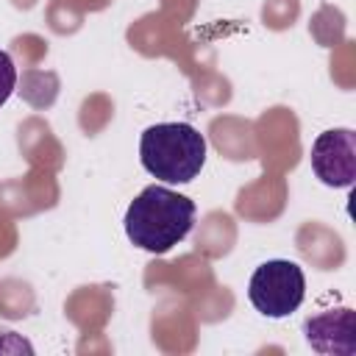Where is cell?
I'll return each mask as SVG.
<instances>
[{
	"mask_svg": "<svg viewBox=\"0 0 356 356\" xmlns=\"http://www.w3.org/2000/svg\"><path fill=\"white\" fill-rule=\"evenodd\" d=\"M14 86H17V67L11 56L0 50V106H6V100L14 95Z\"/></svg>",
	"mask_w": 356,
	"mask_h": 356,
	"instance_id": "8992f818",
	"label": "cell"
},
{
	"mask_svg": "<svg viewBox=\"0 0 356 356\" xmlns=\"http://www.w3.org/2000/svg\"><path fill=\"white\" fill-rule=\"evenodd\" d=\"M303 334L317 353H356V314L348 306L312 314L303 323Z\"/></svg>",
	"mask_w": 356,
	"mask_h": 356,
	"instance_id": "5b68a950",
	"label": "cell"
},
{
	"mask_svg": "<svg viewBox=\"0 0 356 356\" xmlns=\"http://www.w3.org/2000/svg\"><path fill=\"white\" fill-rule=\"evenodd\" d=\"M306 298V275L289 259L261 261L248 281V300L264 317L281 320L298 312Z\"/></svg>",
	"mask_w": 356,
	"mask_h": 356,
	"instance_id": "3957f363",
	"label": "cell"
},
{
	"mask_svg": "<svg viewBox=\"0 0 356 356\" xmlns=\"http://www.w3.org/2000/svg\"><path fill=\"white\" fill-rule=\"evenodd\" d=\"M314 175L334 189H348L356 178V134L350 128L323 131L309 153Z\"/></svg>",
	"mask_w": 356,
	"mask_h": 356,
	"instance_id": "277c9868",
	"label": "cell"
},
{
	"mask_svg": "<svg viewBox=\"0 0 356 356\" xmlns=\"http://www.w3.org/2000/svg\"><path fill=\"white\" fill-rule=\"evenodd\" d=\"M195 225V203L161 184L145 186L125 211V236L156 256L170 253Z\"/></svg>",
	"mask_w": 356,
	"mask_h": 356,
	"instance_id": "6da1fadb",
	"label": "cell"
},
{
	"mask_svg": "<svg viewBox=\"0 0 356 356\" xmlns=\"http://www.w3.org/2000/svg\"><path fill=\"white\" fill-rule=\"evenodd\" d=\"M139 161L164 184H189L206 164V136L189 122H156L142 131Z\"/></svg>",
	"mask_w": 356,
	"mask_h": 356,
	"instance_id": "7a4b0ae2",
	"label": "cell"
}]
</instances>
